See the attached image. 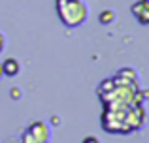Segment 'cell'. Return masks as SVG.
I'll list each match as a JSON object with an SVG mask.
<instances>
[{"label":"cell","instance_id":"5","mask_svg":"<svg viewBox=\"0 0 149 143\" xmlns=\"http://www.w3.org/2000/svg\"><path fill=\"white\" fill-rule=\"evenodd\" d=\"M83 143H98V140H96V137H93V136H89L87 140H83Z\"/></svg>","mask_w":149,"mask_h":143},{"label":"cell","instance_id":"1","mask_svg":"<svg viewBox=\"0 0 149 143\" xmlns=\"http://www.w3.org/2000/svg\"><path fill=\"white\" fill-rule=\"evenodd\" d=\"M58 19L64 23L68 28L83 25L87 19V6L81 0H55Z\"/></svg>","mask_w":149,"mask_h":143},{"label":"cell","instance_id":"3","mask_svg":"<svg viewBox=\"0 0 149 143\" xmlns=\"http://www.w3.org/2000/svg\"><path fill=\"white\" fill-rule=\"evenodd\" d=\"M2 70H4V75L13 77V75H17V73H19V62L15 59H6V60H4V64H2Z\"/></svg>","mask_w":149,"mask_h":143},{"label":"cell","instance_id":"6","mask_svg":"<svg viewBox=\"0 0 149 143\" xmlns=\"http://www.w3.org/2000/svg\"><path fill=\"white\" fill-rule=\"evenodd\" d=\"M2 49H4V36L0 34V53H2Z\"/></svg>","mask_w":149,"mask_h":143},{"label":"cell","instance_id":"2","mask_svg":"<svg viewBox=\"0 0 149 143\" xmlns=\"http://www.w3.org/2000/svg\"><path fill=\"white\" fill-rule=\"evenodd\" d=\"M130 11L142 25H149V0H138L136 4H132Z\"/></svg>","mask_w":149,"mask_h":143},{"label":"cell","instance_id":"4","mask_svg":"<svg viewBox=\"0 0 149 143\" xmlns=\"http://www.w3.org/2000/svg\"><path fill=\"white\" fill-rule=\"evenodd\" d=\"M98 21L102 23V25H108V23H111V21H113V11H111V10L102 11L100 17H98Z\"/></svg>","mask_w":149,"mask_h":143},{"label":"cell","instance_id":"7","mask_svg":"<svg viewBox=\"0 0 149 143\" xmlns=\"http://www.w3.org/2000/svg\"><path fill=\"white\" fill-rule=\"evenodd\" d=\"M4 75V70H2V64H0V77Z\"/></svg>","mask_w":149,"mask_h":143}]
</instances>
